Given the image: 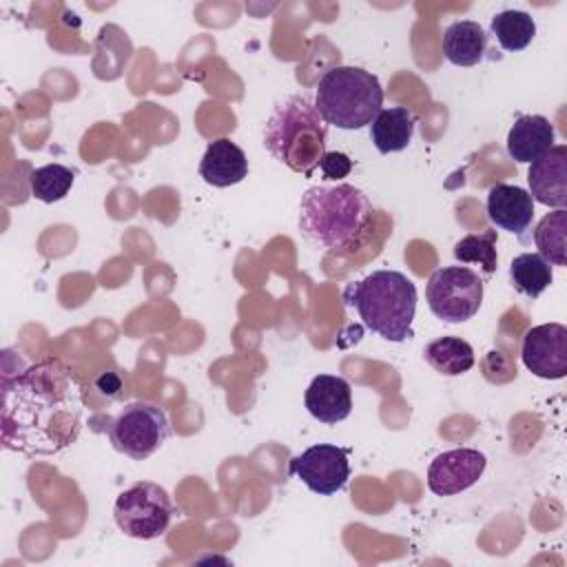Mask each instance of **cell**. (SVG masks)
Instances as JSON below:
<instances>
[{
    "label": "cell",
    "mask_w": 567,
    "mask_h": 567,
    "mask_svg": "<svg viewBox=\"0 0 567 567\" xmlns=\"http://www.w3.org/2000/svg\"><path fill=\"white\" fill-rule=\"evenodd\" d=\"M80 396L55 363L2 377V443L24 454H55L80 432Z\"/></svg>",
    "instance_id": "obj_1"
},
{
    "label": "cell",
    "mask_w": 567,
    "mask_h": 567,
    "mask_svg": "<svg viewBox=\"0 0 567 567\" xmlns=\"http://www.w3.org/2000/svg\"><path fill=\"white\" fill-rule=\"evenodd\" d=\"M372 204L352 184L310 186L299 202L301 235L326 252L354 248L370 221Z\"/></svg>",
    "instance_id": "obj_2"
},
{
    "label": "cell",
    "mask_w": 567,
    "mask_h": 567,
    "mask_svg": "<svg viewBox=\"0 0 567 567\" xmlns=\"http://www.w3.org/2000/svg\"><path fill=\"white\" fill-rule=\"evenodd\" d=\"M328 124L315 102L303 95H288L279 102L264 128L266 151L295 173L310 175L326 155Z\"/></svg>",
    "instance_id": "obj_3"
},
{
    "label": "cell",
    "mask_w": 567,
    "mask_h": 567,
    "mask_svg": "<svg viewBox=\"0 0 567 567\" xmlns=\"http://www.w3.org/2000/svg\"><path fill=\"white\" fill-rule=\"evenodd\" d=\"M343 299L359 319L385 341L401 343L412 334L416 286L399 270H374L350 284Z\"/></svg>",
    "instance_id": "obj_4"
},
{
    "label": "cell",
    "mask_w": 567,
    "mask_h": 567,
    "mask_svg": "<svg viewBox=\"0 0 567 567\" xmlns=\"http://www.w3.org/2000/svg\"><path fill=\"white\" fill-rule=\"evenodd\" d=\"M315 106L326 124L357 131L379 115L383 89L379 78L361 66H332L319 80Z\"/></svg>",
    "instance_id": "obj_5"
},
{
    "label": "cell",
    "mask_w": 567,
    "mask_h": 567,
    "mask_svg": "<svg viewBox=\"0 0 567 567\" xmlns=\"http://www.w3.org/2000/svg\"><path fill=\"white\" fill-rule=\"evenodd\" d=\"M113 516L126 536L151 540L166 534L173 518V503L162 485L140 481L115 498Z\"/></svg>",
    "instance_id": "obj_6"
},
{
    "label": "cell",
    "mask_w": 567,
    "mask_h": 567,
    "mask_svg": "<svg viewBox=\"0 0 567 567\" xmlns=\"http://www.w3.org/2000/svg\"><path fill=\"white\" fill-rule=\"evenodd\" d=\"M171 434L168 414L151 401H133L122 408L109 427L113 447L133 461H144L155 454Z\"/></svg>",
    "instance_id": "obj_7"
},
{
    "label": "cell",
    "mask_w": 567,
    "mask_h": 567,
    "mask_svg": "<svg viewBox=\"0 0 567 567\" xmlns=\"http://www.w3.org/2000/svg\"><path fill=\"white\" fill-rule=\"evenodd\" d=\"M425 299L436 319L463 323L481 308L483 279L467 266H443L430 275Z\"/></svg>",
    "instance_id": "obj_8"
},
{
    "label": "cell",
    "mask_w": 567,
    "mask_h": 567,
    "mask_svg": "<svg viewBox=\"0 0 567 567\" xmlns=\"http://www.w3.org/2000/svg\"><path fill=\"white\" fill-rule=\"evenodd\" d=\"M288 472L297 476L310 492L330 496L346 487L350 478L348 450L332 443H317L290 458Z\"/></svg>",
    "instance_id": "obj_9"
},
{
    "label": "cell",
    "mask_w": 567,
    "mask_h": 567,
    "mask_svg": "<svg viewBox=\"0 0 567 567\" xmlns=\"http://www.w3.org/2000/svg\"><path fill=\"white\" fill-rule=\"evenodd\" d=\"M520 359L538 379H563L567 374V328L563 323H540L525 332Z\"/></svg>",
    "instance_id": "obj_10"
},
{
    "label": "cell",
    "mask_w": 567,
    "mask_h": 567,
    "mask_svg": "<svg viewBox=\"0 0 567 567\" xmlns=\"http://www.w3.org/2000/svg\"><path fill=\"white\" fill-rule=\"evenodd\" d=\"M487 458L474 447H454L439 454L427 467V487L436 496H454L472 487L485 472Z\"/></svg>",
    "instance_id": "obj_11"
},
{
    "label": "cell",
    "mask_w": 567,
    "mask_h": 567,
    "mask_svg": "<svg viewBox=\"0 0 567 567\" xmlns=\"http://www.w3.org/2000/svg\"><path fill=\"white\" fill-rule=\"evenodd\" d=\"M529 195L549 208L567 206V146L554 144L545 155L534 159L527 171Z\"/></svg>",
    "instance_id": "obj_12"
},
{
    "label": "cell",
    "mask_w": 567,
    "mask_h": 567,
    "mask_svg": "<svg viewBox=\"0 0 567 567\" xmlns=\"http://www.w3.org/2000/svg\"><path fill=\"white\" fill-rule=\"evenodd\" d=\"M487 217L494 226L518 235L525 241V233L534 221L532 195L514 184H496L487 193Z\"/></svg>",
    "instance_id": "obj_13"
},
{
    "label": "cell",
    "mask_w": 567,
    "mask_h": 567,
    "mask_svg": "<svg viewBox=\"0 0 567 567\" xmlns=\"http://www.w3.org/2000/svg\"><path fill=\"white\" fill-rule=\"evenodd\" d=\"M306 410L321 423L334 425L352 412V388L334 374H317L303 396Z\"/></svg>",
    "instance_id": "obj_14"
},
{
    "label": "cell",
    "mask_w": 567,
    "mask_h": 567,
    "mask_svg": "<svg viewBox=\"0 0 567 567\" xmlns=\"http://www.w3.org/2000/svg\"><path fill=\"white\" fill-rule=\"evenodd\" d=\"M199 175L206 184L217 188L239 184L248 175V157L233 140L219 137L206 146L199 162Z\"/></svg>",
    "instance_id": "obj_15"
},
{
    "label": "cell",
    "mask_w": 567,
    "mask_h": 567,
    "mask_svg": "<svg viewBox=\"0 0 567 567\" xmlns=\"http://www.w3.org/2000/svg\"><path fill=\"white\" fill-rule=\"evenodd\" d=\"M556 140L554 124L543 115H520L507 133V153L520 164H532L545 155Z\"/></svg>",
    "instance_id": "obj_16"
},
{
    "label": "cell",
    "mask_w": 567,
    "mask_h": 567,
    "mask_svg": "<svg viewBox=\"0 0 567 567\" xmlns=\"http://www.w3.org/2000/svg\"><path fill=\"white\" fill-rule=\"evenodd\" d=\"M487 53V31L474 20H456L443 31V55L456 66H476Z\"/></svg>",
    "instance_id": "obj_17"
},
{
    "label": "cell",
    "mask_w": 567,
    "mask_h": 567,
    "mask_svg": "<svg viewBox=\"0 0 567 567\" xmlns=\"http://www.w3.org/2000/svg\"><path fill=\"white\" fill-rule=\"evenodd\" d=\"M414 126H416V115L410 109L405 106L381 109L370 124V140L374 142L377 151L383 155L399 153L410 146Z\"/></svg>",
    "instance_id": "obj_18"
},
{
    "label": "cell",
    "mask_w": 567,
    "mask_h": 567,
    "mask_svg": "<svg viewBox=\"0 0 567 567\" xmlns=\"http://www.w3.org/2000/svg\"><path fill=\"white\" fill-rule=\"evenodd\" d=\"M423 357L443 377H458L474 365V348L461 337H441L430 341Z\"/></svg>",
    "instance_id": "obj_19"
},
{
    "label": "cell",
    "mask_w": 567,
    "mask_h": 567,
    "mask_svg": "<svg viewBox=\"0 0 567 567\" xmlns=\"http://www.w3.org/2000/svg\"><path fill=\"white\" fill-rule=\"evenodd\" d=\"M509 279L516 292L536 299L551 286L554 270L538 252H520L509 264Z\"/></svg>",
    "instance_id": "obj_20"
},
{
    "label": "cell",
    "mask_w": 567,
    "mask_h": 567,
    "mask_svg": "<svg viewBox=\"0 0 567 567\" xmlns=\"http://www.w3.org/2000/svg\"><path fill=\"white\" fill-rule=\"evenodd\" d=\"M538 255L551 266H567V210L554 208L534 228Z\"/></svg>",
    "instance_id": "obj_21"
},
{
    "label": "cell",
    "mask_w": 567,
    "mask_h": 567,
    "mask_svg": "<svg viewBox=\"0 0 567 567\" xmlns=\"http://www.w3.org/2000/svg\"><path fill=\"white\" fill-rule=\"evenodd\" d=\"M492 35L505 51H523L536 35V20L520 9H505L492 18Z\"/></svg>",
    "instance_id": "obj_22"
},
{
    "label": "cell",
    "mask_w": 567,
    "mask_h": 567,
    "mask_svg": "<svg viewBox=\"0 0 567 567\" xmlns=\"http://www.w3.org/2000/svg\"><path fill=\"white\" fill-rule=\"evenodd\" d=\"M75 182V171L64 164H44L29 173L31 195L44 204H53L66 197Z\"/></svg>",
    "instance_id": "obj_23"
},
{
    "label": "cell",
    "mask_w": 567,
    "mask_h": 567,
    "mask_svg": "<svg viewBox=\"0 0 567 567\" xmlns=\"http://www.w3.org/2000/svg\"><path fill=\"white\" fill-rule=\"evenodd\" d=\"M454 259L461 264H478L485 275H492L498 264L496 255V230L481 235H465L454 244Z\"/></svg>",
    "instance_id": "obj_24"
},
{
    "label": "cell",
    "mask_w": 567,
    "mask_h": 567,
    "mask_svg": "<svg viewBox=\"0 0 567 567\" xmlns=\"http://www.w3.org/2000/svg\"><path fill=\"white\" fill-rule=\"evenodd\" d=\"M317 166L326 179H341L352 171V159L346 153L334 151V153H326Z\"/></svg>",
    "instance_id": "obj_25"
}]
</instances>
